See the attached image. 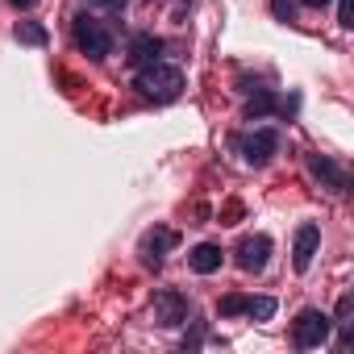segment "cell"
I'll return each mask as SVG.
<instances>
[{"mask_svg": "<svg viewBox=\"0 0 354 354\" xmlns=\"http://www.w3.org/2000/svg\"><path fill=\"white\" fill-rule=\"evenodd\" d=\"M133 88H138L142 100L171 104L175 96L184 92V71H180V67H171V63H146V67H138Z\"/></svg>", "mask_w": 354, "mask_h": 354, "instance_id": "cell-1", "label": "cell"}, {"mask_svg": "<svg viewBox=\"0 0 354 354\" xmlns=\"http://www.w3.org/2000/svg\"><path fill=\"white\" fill-rule=\"evenodd\" d=\"M71 38H75V46H80L88 59H96V63L113 55V34H109V30H104V26L92 17V13H80V17H75V26H71Z\"/></svg>", "mask_w": 354, "mask_h": 354, "instance_id": "cell-2", "label": "cell"}, {"mask_svg": "<svg viewBox=\"0 0 354 354\" xmlns=\"http://www.w3.org/2000/svg\"><path fill=\"white\" fill-rule=\"evenodd\" d=\"M329 329H333L329 313H321V308H304V313L296 317V325H292V342H296L300 350H317V346L329 342Z\"/></svg>", "mask_w": 354, "mask_h": 354, "instance_id": "cell-3", "label": "cell"}, {"mask_svg": "<svg viewBox=\"0 0 354 354\" xmlns=\"http://www.w3.org/2000/svg\"><path fill=\"white\" fill-rule=\"evenodd\" d=\"M238 150H242V158L250 162V167H267L275 154H279V133L275 129H250V133H242L238 138Z\"/></svg>", "mask_w": 354, "mask_h": 354, "instance_id": "cell-4", "label": "cell"}, {"mask_svg": "<svg viewBox=\"0 0 354 354\" xmlns=\"http://www.w3.org/2000/svg\"><path fill=\"white\" fill-rule=\"evenodd\" d=\"M238 313H246V317H259V321H271V317H275V300H271V296H242V292H230V296H221V304H217V317H238Z\"/></svg>", "mask_w": 354, "mask_h": 354, "instance_id": "cell-5", "label": "cell"}, {"mask_svg": "<svg viewBox=\"0 0 354 354\" xmlns=\"http://www.w3.org/2000/svg\"><path fill=\"white\" fill-rule=\"evenodd\" d=\"M175 242H180V234H175V230L154 225V230H146V234H142L138 254H142V263H146V267H162V259H167V250H171Z\"/></svg>", "mask_w": 354, "mask_h": 354, "instance_id": "cell-6", "label": "cell"}, {"mask_svg": "<svg viewBox=\"0 0 354 354\" xmlns=\"http://www.w3.org/2000/svg\"><path fill=\"white\" fill-rule=\"evenodd\" d=\"M308 171L317 175L329 192H346V188H350V175H346V167H342L333 154H308Z\"/></svg>", "mask_w": 354, "mask_h": 354, "instance_id": "cell-7", "label": "cell"}, {"mask_svg": "<svg viewBox=\"0 0 354 354\" xmlns=\"http://www.w3.org/2000/svg\"><path fill=\"white\" fill-rule=\"evenodd\" d=\"M154 321L158 325H184L188 321V296H180L175 288L154 292Z\"/></svg>", "mask_w": 354, "mask_h": 354, "instance_id": "cell-8", "label": "cell"}, {"mask_svg": "<svg viewBox=\"0 0 354 354\" xmlns=\"http://www.w3.org/2000/svg\"><path fill=\"white\" fill-rule=\"evenodd\" d=\"M317 246H321V225L317 221H304L296 230V238H292V263H296V271H308L313 267Z\"/></svg>", "mask_w": 354, "mask_h": 354, "instance_id": "cell-9", "label": "cell"}, {"mask_svg": "<svg viewBox=\"0 0 354 354\" xmlns=\"http://www.w3.org/2000/svg\"><path fill=\"white\" fill-rule=\"evenodd\" d=\"M234 254H238V267L242 271H263L267 259H271V238L267 234H246Z\"/></svg>", "mask_w": 354, "mask_h": 354, "instance_id": "cell-10", "label": "cell"}, {"mask_svg": "<svg viewBox=\"0 0 354 354\" xmlns=\"http://www.w3.org/2000/svg\"><path fill=\"white\" fill-rule=\"evenodd\" d=\"M188 267H192L196 275H213V271H221V246H217V242H201V246H192V250H188Z\"/></svg>", "mask_w": 354, "mask_h": 354, "instance_id": "cell-11", "label": "cell"}, {"mask_svg": "<svg viewBox=\"0 0 354 354\" xmlns=\"http://www.w3.org/2000/svg\"><path fill=\"white\" fill-rule=\"evenodd\" d=\"M158 55H162V38H154V34H138L133 42H129V63L133 67H146V63H158Z\"/></svg>", "mask_w": 354, "mask_h": 354, "instance_id": "cell-12", "label": "cell"}, {"mask_svg": "<svg viewBox=\"0 0 354 354\" xmlns=\"http://www.w3.org/2000/svg\"><path fill=\"white\" fill-rule=\"evenodd\" d=\"M267 113H288V100H279L271 88H259V100H250V104H246V117H250V121H259V117H267Z\"/></svg>", "mask_w": 354, "mask_h": 354, "instance_id": "cell-13", "label": "cell"}, {"mask_svg": "<svg viewBox=\"0 0 354 354\" xmlns=\"http://www.w3.org/2000/svg\"><path fill=\"white\" fill-rule=\"evenodd\" d=\"M350 313H354V296H350V292H346V296H342V300H337V313H333V317H329V321H333V325H337V329H342V350H346V346H350V325H354V321H350Z\"/></svg>", "mask_w": 354, "mask_h": 354, "instance_id": "cell-14", "label": "cell"}, {"mask_svg": "<svg viewBox=\"0 0 354 354\" xmlns=\"http://www.w3.org/2000/svg\"><path fill=\"white\" fill-rule=\"evenodd\" d=\"M13 38H17L21 46H46V30H42L38 21H21V26L13 30Z\"/></svg>", "mask_w": 354, "mask_h": 354, "instance_id": "cell-15", "label": "cell"}, {"mask_svg": "<svg viewBox=\"0 0 354 354\" xmlns=\"http://www.w3.org/2000/svg\"><path fill=\"white\" fill-rule=\"evenodd\" d=\"M125 5H129V0H92V9H104V13H113V17H121Z\"/></svg>", "mask_w": 354, "mask_h": 354, "instance_id": "cell-16", "label": "cell"}, {"mask_svg": "<svg viewBox=\"0 0 354 354\" xmlns=\"http://www.w3.org/2000/svg\"><path fill=\"white\" fill-rule=\"evenodd\" d=\"M271 13H275L279 21H292V13H296V5H292V0H271Z\"/></svg>", "mask_w": 354, "mask_h": 354, "instance_id": "cell-17", "label": "cell"}, {"mask_svg": "<svg viewBox=\"0 0 354 354\" xmlns=\"http://www.w3.org/2000/svg\"><path fill=\"white\" fill-rule=\"evenodd\" d=\"M337 21L350 30L354 26V0H337Z\"/></svg>", "mask_w": 354, "mask_h": 354, "instance_id": "cell-18", "label": "cell"}, {"mask_svg": "<svg viewBox=\"0 0 354 354\" xmlns=\"http://www.w3.org/2000/svg\"><path fill=\"white\" fill-rule=\"evenodd\" d=\"M300 5H304V9H325L329 0H300Z\"/></svg>", "mask_w": 354, "mask_h": 354, "instance_id": "cell-19", "label": "cell"}, {"mask_svg": "<svg viewBox=\"0 0 354 354\" xmlns=\"http://www.w3.org/2000/svg\"><path fill=\"white\" fill-rule=\"evenodd\" d=\"M9 5H17V9H30V5H38V0H9Z\"/></svg>", "mask_w": 354, "mask_h": 354, "instance_id": "cell-20", "label": "cell"}]
</instances>
